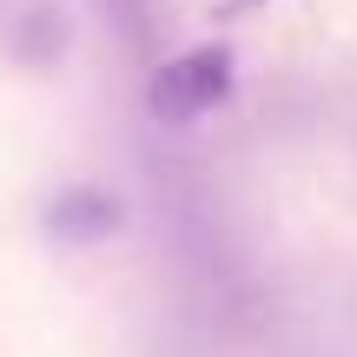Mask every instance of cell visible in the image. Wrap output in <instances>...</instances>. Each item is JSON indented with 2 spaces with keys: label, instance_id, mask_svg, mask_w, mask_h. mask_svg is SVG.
<instances>
[{
  "label": "cell",
  "instance_id": "6da1fadb",
  "mask_svg": "<svg viewBox=\"0 0 357 357\" xmlns=\"http://www.w3.org/2000/svg\"><path fill=\"white\" fill-rule=\"evenodd\" d=\"M231 100V53L225 47H192L178 53V60L159 66L153 93H146V106H153L159 126H185V119L212 113V106Z\"/></svg>",
  "mask_w": 357,
  "mask_h": 357
},
{
  "label": "cell",
  "instance_id": "7a4b0ae2",
  "mask_svg": "<svg viewBox=\"0 0 357 357\" xmlns=\"http://www.w3.org/2000/svg\"><path fill=\"white\" fill-rule=\"evenodd\" d=\"M40 225H47V238L53 245H106L119 225H126V205H119V192H106V185H60L47 205H40Z\"/></svg>",
  "mask_w": 357,
  "mask_h": 357
},
{
  "label": "cell",
  "instance_id": "3957f363",
  "mask_svg": "<svg viewBox=\"0 0 357 357\" xmlns=\"http://www.w3.org/2000/svg\"><path fill=\"white\" fill-rule=\"evenodd\" d=\"M66 47H73V26H66V13L53 7V0H26V7L7 20V53L20 66H33V73L60 66Z\"/></svg>",
  "mask_w": 357,
  "mask_h": 357
},
{
  "label": "cell",
  "instance_id": "277c9868",
  "mask_svg": "<svg viewBox=\"0 0 357 357\" xmlns=\"http://www.w3.org/2000/svg\"><path fill=\"white\" fill-rule=\"evenodd\" d=\"M100 7L113 13V26H119V33L132 40V47L146 40V26H153V13H146V0H100Z\"/></svg>",
  "mask_w": 357,
  "mask_h": 357
}]
</instances>
